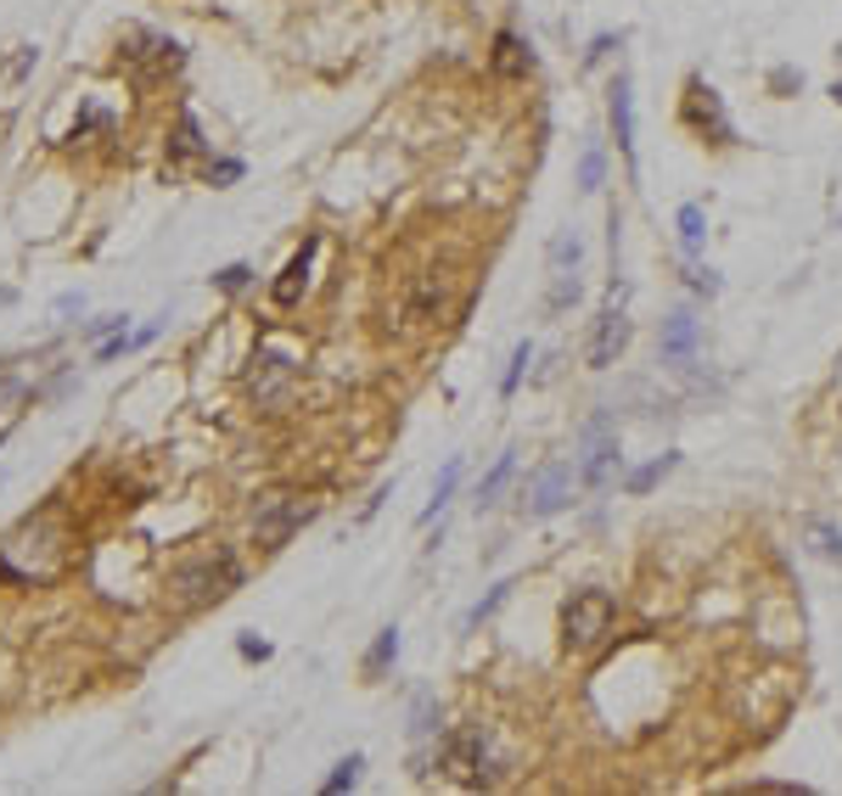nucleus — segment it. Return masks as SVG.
I'll return each instance as SVG.
<instances>
[{
	"label": "nucleus",
	"instance_id": "13",
	"mask_svg": "<svg viewBox=\"0 0 842 796\" xmlns=\"http://www.w3.org/2000/svg\"><path fill=\"white\" fill-rule=\"evenodd\" d=\"M489 62H495V74H500V79H523V74L534 68V51L516 40L511 28H500V35H495V56H489Z\"/></svg>",
	"mask_w": 842,
	"mask_h": 796
},
{
	"label": "nucleus",
	"instance_id": "17",
	"mask_svg": "<svg viewBox=\"0 0 842 796\" xmlns=\"http://www.w3.org/2000/svg\"><path fill=\"white\" fill-rule=\"evenodd\" d=\"M253 364H258V371H253V393H258V398H276V387L293 376V364H286L281 354H258Z\"/></svg>",
	"mask_w": 842,
	"mask_h": 796
},
{
	"label": "nucleus",
	"instance_id": "34",
	"mask_svg": "<svg viewBox=\"0 0 842 796\" xmlns=\"http://www.w3.org/2000/svg\"><path fill=\"white\" fill-rule=\"evenodd\" d=\"M831 102H837V107H842V79H837V85H831Z\"/></svg>",
	"mask_w": 842,
	"mask_h": 796
},
{
	"label": "nucleus",
	"instance_id": "22",
	"mask_svg": "<svg viewBox=\"0 0 842 796\" xmlns=\"http://www.w3.org/2000/svg\"><path fill=\"white\" fill-rule=\"evenodd\" d=\"M528 364H534V348H528V343H516V348H511V364H506V376H500V398H511L516 387H523Z\"/></svg>",
	"mask_w": 842,
	"mask_h": 796
},
{
	"label": "nucleus",
	"instance_id": "35",
	"mask_svg": "<svg viewBox=\"0 0 842 796\" xmlns=\"http://www.w3.org/2000/svg\"><path fill=\"white\" fill-rule=\"evenodd\" d=\"M837 219H842V214H837Z\"/></svg>",
	"mask_w": 842,
	"mask_h": 796
},
{
	"label": "nucleus",
	"instance_id": "5",
	"mask_svg": "<svg viewBox=\"0 0 842 796\" xmlns=\"http://www.w3.org/2000/svg\"><path fill=\"white\" fill-rule=\"evenodd\" d=\"M686 124L697 129L702 141H714V146H730V141H736V124H730V113H725V102H719V90L702 85V79L686 85Z\"/></svg>",
	"mask_w": 842,
	"mask_h": 796
},
{
	"label": "nucleus",
	"instance_id": "27",
	"mask_svg": "<svg viewBox=\"0 0 842 796\" xmlns=\"http://www.w3.org/2000/svg\"><path fill=\"white\" fill-rule=\"evenodd\" d=\"M808 539H815V550L826 555V561H842V534L831 522H808Z\"/></svg>",
	"mask_w": 842,
	"mask_h": 796
},
{
	"label": "nucleus",
	"instance_id": "9",
	"mask_svg": "<svg viewBox=\"0 0 842 796\" xmlns=\"http://www.w3.org/2000/svg\"><path fill=\"white\" fill-rule=\"evenodd\" d=\"M607 124H612L618 152L635 163V90H629V74H618V79H612V90H607Z\"/></svg>",
	"mask_w": 842,
	"mask_h": 796
},
{
	"label": "nucleus",
	"instance_id": "15",
	"mask_svg": "<svg viewBox=\"0 0 842 796\" xmlns=\"http://www.w3.org/2000/svg\"><path fill=\"white\" fill-rule=\"evenodd\" d=\"M516 477V454L506 449L500 460H495V466H489V477H483L477 483V511H489V505H500V493H506V483Z\"/></svg>",
	"mask_w": 842,
	"mask_h": 796
},
{
	"label": "nucleus",
	"instance_id": "11",
	"mask_svg": "<svg viewBox=\"0 0 842 796\" xmlns=\"http://www.w3.org/2000/svg\"><path fill=\"white\" fill-rule=\"evenodd\" d=\"M658 354H663V364H686V359L697 354V314H691V309H679V314L663 320Z\"/></svg>",
	"mask_w": 842,
	"mask_h": 796
},
{
	"label": "nucleus",
	"instance_id": "2",
	"mask_svg": "<svg viewBox=\"0 0 842 796\" xmlns=\"http://www.w3.org/2000/svg\"><path fill=\"white\" fill-rule=\"evenodd\" d=\"M612 617H618V601L607 589H578L562 606V640L567 651H596L612 634Z\"/></svg>",
	"mask_w": 842,
	"mask_h": 796
},
{
	"label": "nucleus",
	"instance_id": "23",
	"mask_svg": "<svg viewBox=\"0 0 842 796\" xmlns=\"http://www.w3.org/2000/svg\"><path fill=\"white\" fill-rule=\"evenodd\" d=\"M394 656H399V628H382V634H377V645L366 651V673H382Z\"/></svg>",
	"mask_w": 842,
	"mask_h": 796
},
{
	"label": "nucleus",
	"instance_id": "28",
	"mask_svg": "<svg viewBox=\"0 0 842 796\" xmlns=\"http://www.w3.org/2000/svg\"><path fill=\"white\" fill-rule=\"evenodd\" d=\"M360 769H366V757H343L337 769H332V780H327V791L337 796V791H354L360 785Z\"/></svg>",
	"mask_w": 842,
	"mask_h": 796
},
{
	"label": "nucleus",
	"instance_id": "33",
	"mask_svg": "<svg viewBox=\"0 0 842 796\" xmlns=\"http://www.w3.org/2000/svg\"><path fill=\"white\" fill-rule=\"evenodd\" d=\"M691 286L714 297V292H719V275H714V270H691Z\"/></svg>",
	"mask_w": 842,
	"mask_h": 796
},
{
	"label": "nucleus",
	"instance_id": "14",
	"mask_svg": "<svg viewBox=\"0 0 842 796\" xmlns=\"http://www.w3.org/2000/svg\"><path fill=\"white\" fill-rule=\"evenodd\" d=\"M578 264H585V242H578V230L550 236V275H578Z\"/></svg>",
	"mask_w": 842,
	"mask_h": 796
},
{
	"label": "nucleus",
	"instance_id": "24",
	"mask_svg": "<svg viewBox=\"0 0 842 796\" xmlns=\"http://www.w3.org/2000/svg\"><path fill=\"white\" fill-rule=\"evenodd\" d=\"M433 729H438V702H433L428 690H421V695H416V707H410V735H433Z\"/></svg>",
	"mask_w": 842,
	"mask_h": 796
},
{
	"label": "nucleus",
	"instance_id": "18",
	"mask_svg": "<svg viewBox=\"0 0 842 796\" xmlns=\"http://www.w3.org/2000/svg\"><path fill=\"white\" fill-rule=\"evenodd\" d=\"M674 224H679V247L697 258V253H702V236H707V214H702V203H686Z\"/></svg>",
	"mask_w": 842,
	"mask_h": 796
},
{
	"label": "nucleus",
	"instance_id": "12",
	"mask_svg": "<svg viewBox=\"0 0 842 796\" xmlns=\"http://www.w3.org/2000/svg\"><path fill=\"white\" fill-rule=\"evenodd\" d=\"M315 253H320V236H304V247L293 253V264L281 270V281H276V304L281 309H293L298 297H304V286H309V264H315Z\"/></svg>",
	"mask_w": 842,
	"mask_h": 796
},
{
	"label": "nucleus",
	"instance_id": "30",
	"mask_svg": "<svg viewBox=\"0 0 842 796\" xmlns=\"http://www.w3.org/2000/svg\"><path fill=\"white\" fill-rule=\"evenodd\" d=\"M208 180H214V185H231V180H242V163H237V157H219V163H208Z\"/></svg>",
	"mask_w": 842,
	"mask_h": 796
},
{
	"label": "nucleus",
	"instance_id": "7",
	"mask_svg": "<svg viewBox=\"0 0 842 796\" xmlns=\"http://www.w3.org/2000/svg\"><path fill=\"white\" fill-rule=\"evenodd\" d=\"M624 286L612 281V304L601 309V320H596V343H590V364L596 371H607V364H618V354L629 348V314H624Z\"/></svg>",
	"mask_w": 842,
	"mask_h": 796
},
{
	"label": "nucleus",
	"instance_id": "21",
	"mask_svg": "<svg viewBox=\"0 0 842 796\" xmlns=\"http://www.w3.org/2000/svg\"><path fill=\"white\" fill-rule=\"evenodd\" d=\"M456 483H461V460H449V466L438 472V483H433V505L421 511V522H433V516L449 505V493H456Z\"/></svg>",
	"mask_w": 842,
	"mask_h": 796
},
{
	"label": "nucleus",
	"instance_id": "16",
	"mask_svg": "<svg viewBox=\"0 0 842 796\" xmlns=\"http://www.w3.org/2000/svg\"><path fill=\"white\" fill-rule=\"evenodd\" d=\"M679 466V454H658V460H646V466H635L629 477H624V493H652L668 472Z\"/></svg>",
	"mask_w": 842,
	"mask_h": 796
},
{
	"label": "nucleus",
	"instance_id": "20",
	"mask_svg": "<svg viewBox=\"0 0 842 796\" xmlns=\"http://www.w3.org/2000/svg\"><path fill=\"white\" fill-rule=\"evenodd\" d=\"M438 309H444V281L428 275V281L416 286V297H410V320H433Z\"/></svg>",
	"mask_w": 842,
	"mask_h": 796
},
{
	"label": "nucleus",
	"instance_id": "8",
	"mask_svg": "<svg viewBox=\"0 0 842 796\" xmlns=\"http://www.w3.org/2000/svg\"><path fill=\"white\" fill-rule=\"evenodd\" d=\"M573 500V460H550L528 488V516H557Z\"/></svg>",
	"mask_w": 842,
	"mask_h": 796
},
{
	"label": "nucleus",
	"instance_id": "4",
	"mask_svg": "<svg viewBox=\"0 0 842 796\" xmlns=\"http://www.w3.org/2000/svg\"><path fill=\"white\" fill-rule=\"evenodd\" d=\"M309 516H315L309 500H286V493H270V500H258V511H253V544H258V550H281Z\"/></svg>",
	"mask_w": 842,
	"mask_h": 796
},
{
	"label": "nucleus",
	"instance_id": "1",
	"mask_svg": "<svg viewBox=\"0 0 842 796\" xmlns=\"http://www.w3.org/2000/svg\"><path fill=\"white\" fill-rule=\"evenodd\" d=\"M237 583H242L237 555H231V550H214V555L186 561V567L175 573V601H180V606H214V601H225Z\"/></svg>",
	"mask_w": 842,
	"mask_h": 796
},
{
	"label": "nucleus",
	"instance_id": "29",
	"mask_svg": "<svg viewBox=\"0 0 842 796\" xmlns=\"http://www.w3.org/2000/svg\"><path fill=\"white\" fill-rule=\"evenodd\" d=\"M247 281H253L247 264H231V270H219V275H214V286H219V292H242Z\"/></svg>",
	"mask_w": 842,
	"mask_h": 796
},
{
	"label": "nucleus",
	"instance_id": "6",
	"mask_svg": "<svg viewBox=\"0 0 842 796\" xmlns=\"http://www.w3.org/2000/svg\"><path fill=\"white\" fill-rule=\"evenodd\" d=\"M612 466H618V433H612L607 415H590L585 426V466H578V483L585 488H607Z\"/></svg>",
	"mask_w": 842,
	"mask_h": 796
},
{
	"label": "nucleus",
	"instance_id": "32",
	"mask_svg": "<svg viewBox=\"0 0 842 796\" xmlns=\"http://www.w3.org/2000/svg\"><path fill=\"white\" fill-rule=\"evenodd\" d=\"M612 46H618V35H596V40H590V51H585V62L596 68V62H601V56H607Z\"/></svg>",
	"mask_w": 842,
	"mask_h": 796
},
{
	"label": "nucleus",
	"instance_id": "3",
	"mask_svg": "<svg viewBox=\"0 0 842 796\" xmlns=\"http://www.w3.org/2000/svg\"><path fill=\"white\" fill-rule=\"evenodd\" d=\"M438 769L456 774L472 791L495 785V774H489V735H483V729H449L444 746H438Z\"/></svg>",
	"mask_w": 842,
	"mask_h": 796
},
{
	"label": "nucleus",
	"instance_id": "10",
	"mask_svg": "<svg viewBox=\"0 0 842 796\" xmlns=\"http://www.w3.org/2000/svg\"><path fill=\"white\" fill-rule=\"evenodd\" d=\"M118 51H124V62H152V68H175L180 62V46L152 35V28H129V35L118 40Z\"/></svg>",
	"mask_w": 842,
	"mask_h": 796
},
{
	"label": "nucleus",
	"instance_id": "31",
	"mask_svg": "<svg viewBox=\"0 0 842 796\" xmlns=\"http://www.w3.org/2000/svg\"><path fill=\"white\" fill-rule=\"evenodd\" d=\"M237 651H242L247 662H265V656H270V645H265V640H253V634H242V640H237Z\"/></svg>",
	"mask_w": 842,
	"mask_h": 796
},
{
	"label": "nucleus",
	"instance_id": "26",
	"mask_svg": "<svg viewBox=\"0 0 842 796\" xmlns=\"http://www.w3.org/2000/svg\"><path fill=\"white\" fill-rule=\"evenodd\" d=\"M506 594H511V583H495V589H489V594H483V601L467 612V628H483V617H495V612L506 606Z\"/></svg>",
	"mask_w": 842,
	"mask_h": 796
},
{
	"label": "nucleus",
	"instance_id": "19",
	"mask_svg": "<svg viewBox=\"0 0 842 796\" xmlns=\"http://www.w3.org/2000/svg\"><path fill=\"white\" fill-rule=\"evenodd\" d=\"M607 180V152L601 141H585V152H578V191H601Z\"/></svg>",
	"mask_w": 842,
	"mask_h": 796
},
{
	"label": "nucleus",
	"instance_id": "25",
	"mask_svg": "<svg viewBox=\"0 0 842 796\" xmlns=\"http://www.w3.org/2000/svg\"><path fill=\"white\" fill-rule=\"evenodd\" d=\"M197 152H203V129H197V118L186 113L175 124V157H197Z\"/></svg>",
	"mask_w": 842,
	"mask_h": 796
}]
</instances>
